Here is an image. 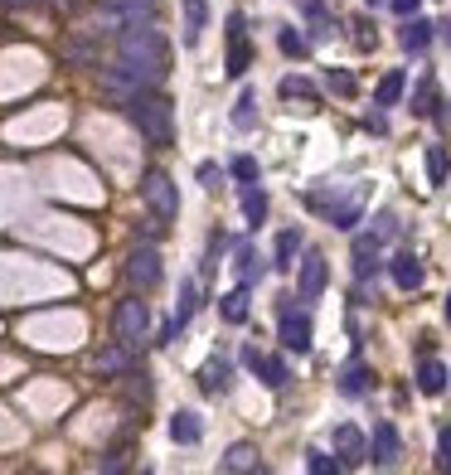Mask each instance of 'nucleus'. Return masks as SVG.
<instances>
[{
	"instance_id": "nucleus-1",
	"label": "nucleus",
	"mask_w": 451,
	"mask_h": 475,
	"mask_svg": "<svg viewBox=\"0 0 451 475\" xmlns=\"http://www.w3.org/2000/svg\"><path fill=\"white\" fill-rule=\"evenodd\" d=\"M117 64H127L131 74L141 82H160L170 74V54H166V39L151 29V19H141V25H127L117 29Z\"/></svg>"
},
{
	"instance_id": "nucleus-2",
	"label": "nucleus",
	"mask_w": 451,
	"mask_h": 475,
	"mask_svg": "<svg viewBox=\"0 0 451 475\" xmlns=\"http://www.w3.org/2000/svg\"><path fill=\"white\" fill-rule=\"evenodd\" d=\"M127 117L151 146H170L175 141V112H170V97H160V92L146 88L136 102H127Z\"/></svg>"
},
{
	"instance_id": "nucleus-3",
	"label": "nucleus",
	"mask_w": 451,
	"mask_h": 475,
	"mask_svg": "<svg viewBox=\"0 0 451 475\" xmlns=\"http://www.w3.org/2000/svg\"><path fill=\"white\" fill-rule=\"evenodd\" d=\"M146 325H151V311H146V301H141V296L117 301V311H112V335H117V345L136 349L141 335H146Z\"/></svg>"
},
{
	"instance_id": "nucleus-4",
	"label": "nucleus",
	"mask_w": 451,
	"mask_h": 475,
	"mask_svg": "<svg viewBox=\"0 0 451 475\" xmlns=\"http://www.w3.org/2000/svg\"><path fill=\"white\" fill-rule=\"evenodd\" d=\"M141 199L151 204V214H156L160 223H170L180 214V190H175V180H170L166 170H146V180H141Z\"/></svg>"
},
{
	"instance_id": "nucleus-5",
	"label": "nucleus",
	"mask_w": 451,
	"mask_h": 475,
	"mask_svg": "<svg viewBox=\"0 0 451 475\" xmlns=\"http://www.w3.org/2000/svg\"><path fill=\"white\" fill-rule=\"evenodd\" d=\"M121 272H127V282L136 286V292H151V286L160 282V253H156L151 243L131 247V253H127V267H121Z\"/></svg>"
},
{
	"instance_id": "nucleus-6",
	"label": "nucleus",
	"mask_w": 451,
	"mask_h": 475,
	"mask_svg": "<svg viewBox=\"0 0 451 475\" xmlns=\"http://www.w3.org/2000/svg\"><path fill=\"white\" fill-rule=\"evenodd\" d=\"M141 92H146V82H141L136 74H131L127 64H112V68H102V97H107V102H117V107H127V102H136Z\"/></svg>"
},
{
	"instance_id": "nucleus-7",
	"label": "nucleus",
	"mask_w": 451,
	"mask_h": 475,
	"mask_svg": "<svg viewBox=\"0 0 451 475\" xmlns=\"http://www.w3.org/2000/svg\"><path fill=\"white\" fill-rule=\"evenodd\" d=\"M398 456H403L398 427H393V422H378V427L364 437V461H374V466H393Z\"/></svg>"
},
{
	"instance_id": "nucleus-8",
	"label": "nucleus",
	"mask_w": 451,
	"mask_h": 475,
	"mask_svg": "<svg viewBox=\"0 0 451 475\" xmlns=\"http://www.w3.org/2000/svg\"><path fill=\"white\" fill-rule=\"evenodd\" d=\"M315 209H325L330 214V223L335 229H354V223H360V214H364V190H354V194H345V199H311Z\"/></svg>"
},
{
	"instance_id": "nucleus-9",
	"label": "nucleus",
	"mask_w": 451,
	"mask_h": 475,
	"mask_svg": "<svg viewBox=\"0 0 451 475\" xmlns=\"http://www.w3.org/2000/svg\"><path fill=\"white\" fill-rule=\"evenodd\" d=\"M330 447H335V456H340V466H364V432L360 427L340 422L335 437H330Z\"/></svg>"
},
{
	"instance_id": "nucleus-10",
	"label": "nucleus",
	"mask_w": 451,
	"mask_h": 475,
	"mask_svg": "<svg viewBox=\"0 0 451 475\" xmlns=\"http://www.w3.org/2000/svg\"><path fill=\"white\" fill-rule=\"evenodd\" d=\"M282 345L306 354L311 349V315L306 311H282Z\"/></svg>"
},
{
	"instance_id": "nucleus-11",
	"label": "nucleus",
	"mask_w": 451,
	"mask_h": 475,
	"mask_svg": "<svg viewBox=\"0 0 451 475\" xmlns=\"http://www.w3.org/2000/svg\"><path fill=\"white\" fill-rule=\"evenodd\" d=\"M325 276H330L325 257H321V253H306V262H301V301H321Z\"/></svg>"
},
{
	"instance_id": "nucleus-12",
	"label": "nucleus",
	"mask_w": 451,
	"mask_h": 475,
	"mask_svg": "<svg viewBox=\"0 0 451 475\" xmlns=\"http://www.w3.org/2000/svg\"><path fill=\"white\" fill-rule=\"evenodd\" d=\"M229 475H253V471H262V456H258V447L253 441H233L229 451H223V461H219Z\"/></svg>"
},
{
	"instance_id": "nucleus-13",
	"label": "nucleus",
	"mask_w": 451,
	"mask_h": 475,
	"mask_svg": "<svg viewBox=\"0 0 451 475\" xmlns=\"http://www.w3.org/2000/svg\"><path fill=\"white\" fill-rule=\"evenodd\" d=\"M388 272H393V282H398V292H417V286H423V262H417L413 253H398L393 262H388Z\"/></svg>"
},
{
	"instance_id": "nucleus-14",
	"label": "nucleus",
	"mask_w": 451,
	"mask_h": 475,
	"mask_svg": "<svg viewBox=\"0 0 451 475\" xmlns=\"http://www.w3.org/2000/svg\"><path fill=\"white\" fill-rule=\"evenodd\" d=\"M398 44H403L408 54H423V49L432 44V19L408 15V19H403V35H398Z\"/></svg>"
},
{
	"instance_id": "nucleus-15",
	"label": "nucleus",
	"mask_w": 451,
	"mask_h": 475,
	"mask_svg": "<svg viewBox=\"0 0 451 475\" xmlns=\"http://www.w3.org/2000/svg\"><path fill=\"white\" fill-rule=\"evenodd\" d=\"M127 364H131L127 345H107V349H97V359H92V369H97L102 378H121V374H127Z\"/></svg>"
},
{
	"instance_id": "nucleus-16",
	"label": "nucleus",
	"mask_w": 451,
	"mask_h": 475,
	"mask_svg": "<svg viewBox=\"0 0 451 475\" xmlns=\"http://www.w3.org/2000/svg\"><path fill=\"white\" fill-rule=\"evenodd\" d=\"M184 5V49H194L204 39V25H209V5L204 0H180Z\"/></svg>"
},
{
	"instance_id": "nucleus-17",
	"label": "nucleus",
	"mask_w": 451,
	"mask_h": 475,
	"mask_svg": "<svg viewBox=\"0 0 451 475\" xmlns=\"http://www.w3.org/2000/svg\"><path fill=\"white\" fill-rule=\"evenodd\" d=\"M296 253H301V229H286L282 238H276L272 267H276V272H296Z\"/></svg>"
},
{
	"instance_id": "nucleus-18",
	"label": "nucleus",
	"mask_w": 451,
	"mask_h": 475,
	"mask_svg": "<svg viewBox=\"0 0 451 475\" xmlns=\"http://www.w3.org/2000/svg\"><path fill=\"white\" fill-rule=\"evenodd\" d=\"M403 88H408V74H403V68H393V74H384V78H378V88H374V107H398V97H403Z\"/></svg>"
},
{
	"instance_id": "nucleus-19",
	"label": "nucleus",
	"mask_w": 451,
	"mask_h": 475,
	"mask_svg": "<svg viewBox=\"0 0 451 475\" xmlns=\"http://www.w3.org/2000/svg\"><path fill=\"white\" fill-rule=\"evenodd\" d=\"M340 393H345V398H364V393H369V369H364V359H350V364L340 369Z\"/></svg>"
},
{
	"instance_id": "nucleus-20",
	"label": "nucleus",
	"mask_w": 451,
	"mask_h": 475,
	"mask_svg": "<svg viewBox=\"0 0 451 475\" xmlns=\"http://www.w3.org/2000/svg\"><path fill=\"white\" fill-rule=\"evenodd\" d=\"M447 364H437V359H423V364H417V388H423L427 398H437L447 388Z\"/></svg>"
},
{
	"instance_id": "nucleus-21",
	"label": "nucleus",
	"mask_w": 451,
	"mask_h": 475,
	"mask_svg": "<svg viewBox=\"0 0 451 475\" xmlns=\"http://www.w3.org/2000/svg\"><path fill=\"white\" fill-rule=\"evenodd\" d=\"M229 378H233L229 359H209V364L199 369V388H204V393H223V388H229Z\"/></svg>"
},
{
	"instance_id": "nucleus-22",
	"label": "nucleus",
	"mask_w": 451,
	"mask_h": 475,
	"mask_svg": "<svg viewBox=\"0 0 451 475\" xmlns=\"http://www.w3.org/2000/svg\"><path fill=\"white\" fill-rule=\"evenodd\" d=\"M248 311H253V306H248V286H233V292L219 301V315L229 320V325H243V320H248Z\"/></svg>"
},
{
	"instance_id": "nucleus-23",
	"label": "nucleus",
	"mask_w": 451,
	"mask_h": 475,
	"mask_svg": "<svg viewBox=\"0 0 451 475\" xmlns=\"http://www.w3.org/2000/svg\"><path fill=\"white\" fill-rule=\"evenodd\" d=\"M102 5L117 10V15H121V29H127V25H141V19H151L156 0H102Z\"/></svg>"
},
{
	"instance_id": "nucleus-24",
	"label": "nucleus",
	"mask_w": 451,
	"mask_h": 475,
	"mask_svg": "<svg viewBox=\"0 0 451 475\" xmlns=\"http://www.w3.org/2000/svg\"><path fill=\"white\" fill-rule=\"evenodd\" d=\"M243 214H248L253 229H258V223L268 219V194H262V184H258V180L243 184Z\"/></svg>"
},
{
	"instance_id": "nucleus-25",
	"label": "nucleus",
	"mask_w": 451,
	"mask_h": 475,
	"mask_svg": "<svg viewBox=\"0 0 451 475\" xmlns=\"http://www.w3.org/2000/svg\"><path fill=\"white\" fill-rule=\"evenodd\" d=\"M354 272H360V276L378 272V238H374V233L354 238Z\"/></svg>"
},
{
	"instance_id": "nucleus-26",
	"label": "nucleus",
	"mask_w": 451,
	"mask_h": 475,
	"mask_svg": "<svg viewBox=\"0 0 451 475\" xmlns=\"http://www.w3.org/2000/svg\"><path fill=\"white\" fill-rule=\"evenodd\" d=\"M194 306H199V286H194V282H180V301H175V315H170V325H175V335H180L184 325H190Z\"/></svg>"
},
{
	"instance_id": "nucleus-27",
	"label": "nucleus",
	"mask_w": 451,
	"mask_h": 475,
	"mask_svg": "<svg viewBox=\"0 0 451 475\" xmlns=\"http://www.w3.org/2000/svg\"><path fill=\"white\" fill-rule=\"evenodd\" d=\"M170 437H175L180 447H194V441L204 437L199 417H194V412H175V417H170Z\"/></svg>"
},
{
	"instance_id": "nucleus-28",
	"label": "nucleus",
	"mask_w": 451,
	"mask_h": 475,
	"mask_svg": "<svg viewBox=\"0 0 451 475\" xmlns=\"http://www.w3.org/2000/svg\"><path fill=\"white\" fill-rule=\"evenodd\" d=\"M248 64H253L248 35H233V39H229V78H243V74H248Z\"/></svg>"
},
{
	"instance_id": "nucleus-29",
	"label": "nucleus",
	"mask_w": 451,
	"mask_h": 475,
	"mask_svg": "<svg viewBox=\"0 0 451 475\" xmlns=\"http://www.w3.org/2000/svg\"><path fill=\"white\" fill-rule=\"evenodd\" d=\"M253 121H258V92L243 88L238 102H233V127H238V131H253Z\"/></svg>"
},
{
	"instance_id": "nucleus-30",
	"label": "nucleus",
	"mask_w": 451,
	"mask_h": 475,
	"mask_svg": "<svg viewBox=\"0 0 451 475\" xmlns=\"http://www.w3.org/2000/svg\"><path fill=\"white\" fill-rule=\"evenodd\" d=\"M262 272H268V267H262L258 247H248V243H243V247H238V286H253Z\"/></svg>"
},
{
	"instance_id": "nucleus-31",
	"label": "nucleus",
	"mask_w": 451,
	"mask_h": 475,
	"mask_svg": "<svg viewBox=\"0 0 451 475\" xmlns=\"http://www.w3.org/2000/svg\"><path fill=\"white\" fill-rule=\"evenodd\" d=\"M306 15H311V35L315 39H330L335 35V25H330V15H325L321 0H306Z\"/></svg>"
},
{
	"instance_id": "nucleus-32",
	"label": "nucleus",
	"mask_w": 451,
	"mask_h": 475,
	"mask_svg": "<svg viewBox=\"0 0 451 475\" xmlns=\"http://www.w3.org/2000/svg\"><path fill=\"white\" fill-rule=\"evenodd\" d=\"M258 374H262V384H268V388H286V359H268V354H262Z\"/></svg>"
},
{
	"instance_id": "nucleus-33",
	"label": "nucleus",
	"mask_w": 451,
	"mask_h": 475,
	"mask_svg": "<svg viewBox=\"0 0 451 475\" xmlns=\"http://www.w3.org/2000/svg\"><path fill=\"white\" fill-rule=\"evenodd\" d=\"M276 44H282V54H286V58H306V49H311L301 29H282V35H276Z\"/></svg>"
},
{
	"instance_id": "nucleus-34",
	"label": "nucleus",
	"mask_w": 451,
	"mask_h": 475,
	"mask_svg": "<svg viewBox=\"0 0 451 475\" xmlns=\"http://www.w3.org/2000/svg\"><path fill=\"white\" fill-rule=\"evenodd\" d=\"M306 466H311V475H335V471H345L340 456H330V451H306Z\"/></svg>"
},
{
	"instance_id": "nucleus-35",
	"label": "nucleus",
	"mask_w": 451,
	"mask_h": 475,
	"mask_svg": "<svg viewBox=\"0 0 451 475\" xmlns=\"http://www.w3.org/2000/svg\"><path fill=\"white\" fill-rule=\"evenodd\" d=\"M427 180L447 184V146H427Z\"/></svg>"
},
{
	"instance_id": "nucleus-36",
	"label": "nucleus",
	"mask_w": 451,
	"mask_h": 475,
	"mask_svg": "<svg viewBox=\"0 0 451 475\" xmlns=\"http://www.w3.org/2000/svg\"><path fill=\"white\" fill-rule=\"evenodd\" d=\"M282 97H306V102H315V88L306 78H282Z\"/></svg>"
},
{
	"instance_id": "nucleus-37",
	"label": "nucleus",
	"mask_w": 451,
	"mask_h": 475,
	"mask_svg": "<svg viewBox=\"0 0 451 475\" xmlns=\"http://www.w3.org/2000/svg\"><path fill=\"white\" fill-rule=\"evenodd\" d=\"M229 170H233V180H238V184H248V180H258V160H253V156H238V160H233L229 165Z\"/></svg>"
},
{
	"instance_id": "nucleus-38",
	"label": "nucleus",
	"mask_w": 451,
	"mask_h": 475,
	"mask_svg": "<svg viewBox=\"0 0 451 475\" xmlns=\"http://www.w3.org/2000/svg\"><path fill=\"white\" fill-rule=\"evenodd\" d=\"M325 88L340 92V97H354V78H350V74H340V68H330V74H325Z\"/></svg>"
},
{
	"instance_id": "nucleus-39",
	"label": "nucleus",
	"mask_w": 451,
	"mask_h": 475,
	"mask_svg": "<svg viewBox=\"0 0 451 475\" xmlns=\"http://www.w3.org/2000/svg\"><path fill=\"white\" fill-rule=\"evenodd\" d=\"M64 58H68V64H92V44H83V39H68Z\"/></svg>"
},
{
	"instance_id": "nucleus-40",
	"label": "nucleus",
	"mask_w": 451,
	"mask_h": 475,
	"mask_svg": "<svg viewBox=\"0 0 451 475\" xmlns=\"http://www.w3.org/2000/svg\"><path fill=\"white\" fill-rule=\"evenodd\" d=\"M374 223H378V229H374V238H378V243H384V238H393V233H398V214H388V209L378 214Z\"/></svg>"
},
{
	"instance_id": "nucleus-41",
	"label": "nucleus",
	"mask_w": 451,
	"mask_h": 475,
	"mask_svg": "<svg viewBox=\"0 0 451 475\" xmlns=\"http://www.w3.org/2000/svg\"><path fill=\"white\" fill-rule=\"evenodd\" d=\"M437 466L451 471V427L442 432V437H437Z\"/></svg>"
},
{
	"instance_id": "nucleus-42",
	"label": "nucleus",
	"mask_w": 451,
	"mask_h": 475,
	"mask_svg": "<svg viewBox=\"0 0 451 475\" xmlns=\"http://www.w3.org/2000/svg\"><path fill=\"white\" fill-rule=\"evenodd\" d=\"M199 184H204V190H219V165H214V160L199 165Z\"/></svg>"
},
{
	"instance_id": "nucleus-43",
	"label": "nucleus",
	"mask_w": 451,
	"mask_h": 475,
	"mask_svg": "<svg viewBox=\"0 0 451 475\" xmlns=\"http://www.w3.org/2000/svg\"><path fill=\"white\" fill-rule=\"evenodd\" d=\"M97 466H102V471H121V466H127V451H107Z\"/></svg>"
},
{
	"instance_id": "nucleus-44",
	"label": "nucleus",
	"mask_w": 451,
	"mask_h": 475,
	"mask_svg": "<svg viewBox=\"0 0 451 475\" xmlns=\"http://www.w3.org/2000/svg\"><path fill=\"white\" fill-rule=\"evenodd\" d=\"M427 102H432V88H427V82H423V88H417V97H413V112H432V107H427Z\"/></svg>"
},
{
	"instance_id": "nucleus-45",
	"label": "nucleus",
	"mask_w": 451,
	"mask_h": 475,
	"mask_svg": "<svg viewBox=\"0 0 451 475\" xmlns=\"http://www.w3.org/2000/svg\"><path fill=\"white\" fill-rule=\"evenodd\" d=\"M388 5H393V10H398V15H403V19H408V15H417V5H423V0H388Z\"/></svg>"
},
{
	"instance_id": "nucleus-46",
	"label": "nucleus",
	"mask_w": 451,
	"mask_h": 475,
	"mask_svg": "<svg viewBox=\"0 0 451 475\" xmlns=\"http://www.w3.org/2000/svg\"><path fill=\"white\" fill-rule=\"evenodd\" d=\"M233 35H248V19H243L238 10H233V15H229V39H233Z\"/></svg>"
},
{
	"instance_id": "nucleus-47",
	"label": "nucleus",
	"mask_w": 451,
	"mask_h": 475,
	"mask_svg": "<svg viewBox=\"0 0 451 475\" xmlns=\"http://www.w3.org/2000/svg\"><path fill=\"white\" fill-rule=\"evenodd\" d=\"M243 364H248V369H253V374H258V364H262V354H258V349H253V345H248V349H243Z\"/></svg>"
},
{
	"instance_id": "nucleus-48",
	"label": "nucleus",
	"mask_w": 451,
	"mask_h": 475,
	"mask_svg": "<svg viewBox=\"0 0 451 475\" xmlns=\"http://www.w3.org/2000/svg\"><path fill=\"white\" fill-rule=\"evenodd\" d=\"M364 127H369V131H388V121L378 117V112H369V117H364Z\"/></svg>"
},
{
	"instance_id": "nucleus-49",
	"label": "nucleus",
	"mask_w": 451,
	"mask_h": 475,
	"mask_svg": "<svg viewBox=\"0 0 451 475\" xmlns=\"http://www.w3.org/2000/svg\"><path fill=\"white\" fill-rule=\"evenodd\" d=\"M44 5H49V10H74L78 0H44Z\"/></svg>"
},
{
	"instance_id": "nucleus-50",
	"label": "nucleus",
	"mask_w": 451,
	"mask_h": 475,
	"mask_svg": "<svg viewBox=\"0 0 451 475\" xmlns=\"http://www.w3.org/2000/svg\"><path fill=\"white\" fill-rule=\"evenodd\" d=\"M0 5H10V10H25V5H35V0H0Z\"/></svg>"
},
{
	"instance_id": "nucleus-51",
	"label": "nucleus",
	"mask_w": 451,
	"mask_h": 475,
	"mask_svg": "<svg viewBox=\"0 0 451 475\" xmlns=\"http://www.w3.org/2000/svg\"><path fill=\"white\" fill-rule=\"evenodd\" d=\"M437 29H442V39H447V44H451V19H447V25H437Z\"/></svg>"
},
{
	"instance_id": "nucleus-52",
	"label": "nucleus",
	"mask_w": 451,
	"mask_h": 475,
	"mask_svg": "<svg viewBox=\"0 0 451 475\" xmlns=\"http://www.w3.org/2000/svg\"><path fill=\"white\" fill-rule=\"evenodd\" d=\"M442 315H447V325H451V296H447V301H442Z\"/></svg>"
},
{
	"instance_id": "nucleus-53",
	"label": "nucleus",
	"mask_w": 451,
	"mask_h": 475,
	"mask_svg": "<svg viewBox=\"0 0 451 475\" xmlns=\"http://www.w3.org/2000/svg\"><path fill=\"white\" fill-rule=\"evenodd\" d=\"M364 5H388V0H364Z\"/></svg>"
}]
</instances>
